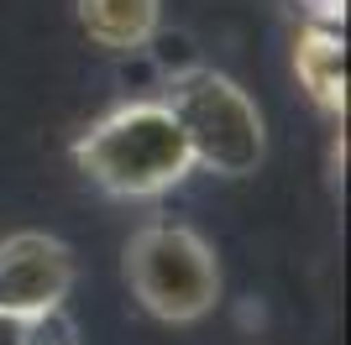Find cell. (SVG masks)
<instances>
[{"instance_id": "obj_1", "label": "cell", "mask_w": 351, "mask_h": 345, "mask_svg": "<svg viewBox=\"0 0 351 345\" xmlns=\"http://www.w3.org/2000/svg\"><path fill=\"white\" fill-rule=\"evenodd\" d=\"M73 162L116 199H158L194 172L189 142L162 100H126L73 142Z\"/></svg>"}, {"instance_id": "obj_2", "label": "cell", "mask_w": 351, "mask_h": 345, "mask_svg": "<svg viewBox=\"0 0 351 345\" xmlns=\"http://www.w3.org/2000/svg\"><path fill=\"white\" fill-rule=\"evenodd\" d=\"M162 105L184 131L194 168L220 172V178H247V172L263 168L267 157L263 110L252 105V94L231 73H215V68L178 73L162 94Z\"/></svg>"}, {"instance_id": "obj_3", "label": "cell", "mask_w": 351, "mask_h": 345, "mask_svg": "<svg viewBox=\"0 0 351 345\" xmlns=\"http://www.w3.org/2000/svg\"><path fill=\"white\" fill-rule=\"evenodd\" d=\"M126 288L152 319L194 324L220 298L215 246L178 220H152L126 241Z\"/></svg>"}, {"instance_id": "obj_4", "label": "cell", "mask_w": 351, "mask_h": 345, "mask_svg": "<svg viewBox=\"0 0 351 345\" xmlns=\"http://www.w3.org/2000/svg\"><path fill=\"white\" fill-rule=\"evenodd\" d=\"M69 288H73V251L58 235L16 230L0 241V314L63 309Z\"/></svg>"}, {"instance_id": "obj_5", "label": "cell", "mask_w": 351, "mask_h": 345, "mask_svg": "<svg viewBox=\"0 0 351 345\" xmlns=\"http://www.w3.org/2000/svg\"><path fill=\"white\" fill-rule=\"evenodd\" d=\"M293 73H299L304 94L320 110H330V115L346 110V37L336 27L315 21V27L299 31V42H293Z\"/></svg>"}, {"instance_id": "obj_6", "label": "cell", "mask_w": 351, "mask_h": 345, "mask_svg": "<svg viewBox=\"0 0 351 345\" xmlns=\"http://www.w3.org/2000/svg\"><path fill=\"white\" fill-rule=\"evenodd\" d=\"M79 27L95 47L110 53H136L158 37L162 0H79Z\"/></svg>"}, {"instance_id": "obj_7", "label": "cell", "mask_w": 351, "mask_h": 345, "mask_svg": "<svg viewBox=\"0 0 351 345\" xmlns=\"http://www.w3.org/2000/svg\"><path fill=\"white\" fill-rule=\"evenodd\" d=\"M0 345H73V324L63 309L47 314H0Z\"/></svg>"}]
</instances>
